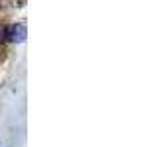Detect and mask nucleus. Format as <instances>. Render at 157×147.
I'll use <instances>...</instances> for the list:
<instances>
[{"label":"nucleus","instance_id":"nucleus-1","mask_svg":"<svg viewBox=\"0 0 157 147\" xmlns=\"http://www.w3.org/2000/svg\"><path fill=\"white\" fill-rule=\"evenodd\" d=\"M4 37H6L10 43H22V41H26V37H28V29H26L24 24H12V26L6 28Z\"/></svg>","mask_w":157,"mask_h":147}]
</instances>
